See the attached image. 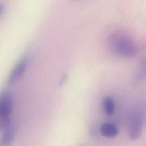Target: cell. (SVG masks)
<instances>
[{
    "label": "cell",
    "instance_id": "cell-1",
    "mask_svg": "<svg viewBox=\"0 0 146 146\" xmlns=\"http://www.w3.org/2000/svg\"><path fill=\"white\" fill-rule=\"evenodd\" d=\"M109 46L116 55L130 58L137 53V46L134 40L127 34L117 31L112 33L109 37Z\"/></svg>",
    "mask_w": 146,
    "mask_h": 146
},
{
    "label": "cell",
    "instance_id": "cell-2",
    "mask_svg": "<svg viewBox=\"0 0 146 146\" xmlns=\"http://www.w3.org/2000/svg\"><path fill=\"white\" fill-rule=\"evenodd\" d=\"M13 100L10 92L4 91L0 94V132L11 125V115Z\"/></svg>",
    "mask_w": 146,
    "mask_h": 146
},
{
    "label": "cell",
    "instance_id": "cell-3",
    "mask_svg": "<svg viewBox=\"0 0 146 146\" xmlns=\"http://www.w3.org/2000/svg\"><path fill=\"white\" fill-rule=\"evenodd\" d=\"M143 117L140 112H134L129 116L128 122V134L132 140H137L142 132Z\"/></svg>",
    "mask_w": 146,
    "mask_h": 146
},
{
    "label": "cell",
    "instance_id": "cell-4",
    "mask_svg": "<svg viewBox=\"0 0 146 146\" xmlns=\"http://www.w3.org/2000/svg\"><path fill=\"white\" fill-rule=\"evenodd\" d=\"M27 64V59L26 57L22 58L12 70L8 80L9 84H13L22 76L25 72Z\"/></svg>",
    "mask_w": 146,
    "mask_h": 146
},
{
    "label": "cell",
    "instance_id": "cell-5",
    "mask_svg": "<svg viewBox=\"0 0 146 146\" xmlns=\"http://www.w3.org/2000/svg\"><path fill=\"white\" fill-rule=\"evenodd\" d=\"M14 137V129L12 124L1 132L0 146H11Z\"/></svg>",
    "mask_w": 146,
    "mask_h": 146
},
{
    "label": "cell",
    "instance_id": "cell-6",
    "mask_svg": "<svg viewBox=\"0 0 146 146\" xmlns=\"http://www.w3.org/2000/svg\"><path fill=\"white\" fill-rule=\"evenodd\" d=\"M101 134L106 137L112 138L116 136L119 132L117 127L111 123H105L101 125L100 128Z\"/></svg>",
    "mask_w": 146,
    "mask_h": 146
},
{
    "label": "cell",
    "instance_id": "cell-7",
    "mask_svg": "<svg viewBox=\"0 0 146 146\" xmlns=\"http://www.w3.org/2000/svg\"><path fill=\"white\" fill-rule=\"evenodd\" d=\"M102 108L104 112L107 115H111L113 113L115 108V101L111 96H105L102 100Z\"/></svg>",
    "mask_w": 146,
    "mask_h": 146
},
{
    "label": "cell",
    "instance_id": "cell-8",
    "mask_svg": "<svg viewBox=\"0 0 146 146\" xmlns=\"http://www.w3.org/2000/svg\"><path fill=\"white\" fill-rule=\"evenodd\" d=\"M137 76L140 79L146 78V55L141 61Z\"/></svg>",
    "mask_w": 146,
    "mask_h": 146
},
{
    "label": "cell",
    "instance_id": "cell-9",
    "mask_svg": "<svg viewBox=\"0 0 146 146\" xmlns=\"http://www.w3.org/2000/svg\"><path fill=\"white\" fill-rule=\"evenodd\" d=\"M3 10V5L2 4H0V16Z\"/></svg>",
    "mask_w": 146,
    "mask_h": 146
}]
</instances>
